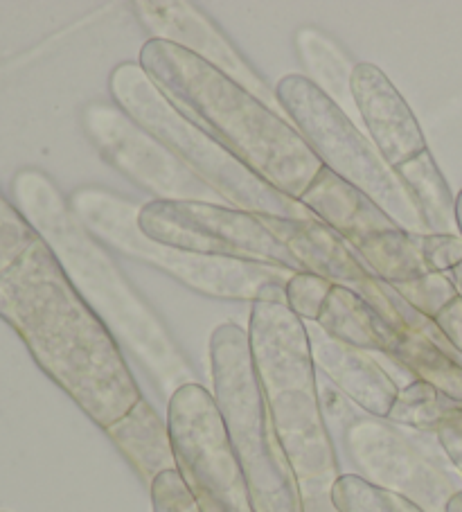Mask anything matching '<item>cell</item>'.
<instances>
[{
    "label": "cell",
    "mask_w": 462,
    "mask_h": 512,
    "mask_svg": "<svg viewBox=\"0 0 462 512\" xmlns=\"http://www.w3.org/2000/svg\"><path fill=\"white\" fill-rule=\"evenodd\" d=\"M0 316L97 427H111L142 400L118 341L7 201H0Z\"/></svg>",
    "instance_id": "cell-1"
},
{
    "label": "cell",
    "mask_w": 462,
    "mask_h": 512,
    "mask_svg": "<svg viewBox=\"0 0 462 512\" xmlns=\"http://www.w3.org/2000/svg\"><path fill=\"white\" fill-rule=\"evenodd\" d=\"M334 285L316 273L300 271L284 287V305L298 316L302 323H316L330 298Z\"/></svg>",
    "instance_id": "cell-23"
},
{
    "label": "cell",
    "mask_w": 462,
    "mask_h": 512,
    "mask_svg": "<svg viewBox=\"0 0 462 512\" xmlns=\"http://www.w3.org/2000/svg\"><path fill=\"white\" fill-rule=\"evenodd\" d=\"M131 10L142 28L151 34L149 39L167 41L188 50L190 55L221 70L233 82L244 86L248 93H253L257 100H262L266 107L287 118L278 97H275V88L266 84V79L251 66V61L197 5L183 3V0H161V3L142 0V3H133Z\"/></svg>",
    "instance_id": "cell-16"
},
{
    "label": "cell",
    "mask_w": 462,
    "mask_h": 512,
    "mask_svg": "<svg viewBox=\"0 0 462 512\" xmlns=\"http://www.w3.org/2000/svg\"><path fill=\"white\" fill-rule=\"evenodd\" d=\"M0 201H5V199H3V197H0Z\"/></svg>",
    "instance_id": "cell-28"
},
{
    "label": "cell",
    "mask_w": 462,
    "mask_h": 512,
    "mask_svg": "<svg viewBox=\"0 0 462 512\" xmlns=\"http://www.w3.org/2000/svg\"><path fill=\"white\" fill-rule=\"evenodd\" d=\"M12 190L19 213L55 253L77 294L122 352L127 350L167 397L197 382L163 321L133 289L104 244L79 224L57 185L39 170H23L14 176Z\"/></svg>",
    "instance_id": "cell-2"
},
{
    "label": "cell",
    "mask_w": 462,
    "mask_h": 512,
    "mask_svg": "<svg viewBox=\"0 0 462 512\" xmlns=\"http://www.w3.org/2000/svg\"><path fill=\"white\" fill-rule=\"evenodd\" d=\"M449 397L442 395L431 384L413 379L411 384L399 388V395L388 413V422L395 427H411L417 431H438L444 418L456 409L447 404Z\"/></svg>",
    "instance_id": "cell-21"
},
{
    "label": "cell",
    "mask_w": 462,
    "mask_h": 512,
    "mask_svg": "<svg viewBox=\"0 0 462 512\" xmlns=\"http://www.w3.org/2000/svg\"><path fill=\"white\" fill-rule=\"evenodd\" d=\"M395 291L402 296L404 303H408L415 312H420L431 321H435V316H438L451 300L458 298V291L453 287L449 276L435 271L426 273V276L417 280L395 285Z\"/></svg>",
    "instance_id": "cell-22"
},
{
    "label": "cell",
    "mask_w": 462,
    "mask_h": 512,
    "mask_svg": "<svg viewBox=\"0 0 462 512\" xmlns=\"http://www.w3.org/2000/svg\"><path fill=\"white\" fill-rule=\"evenodd\" d=\"M111 100L129 118L147 129L151 136L170 149L201 183L217 194L230 208L260 217L312 219L314 213L260 179L251 167L212 138L208 131L183 113L158 91L138 61H124L109 75Z\"/></svg>",
    "instance_id": "cell-6"
},
{
    "label": "cell",
    "mask_w": 462,
    "mask_h": 512,
    "mask_svg": "<svg viewBox=\"0 0 462 512\" xmlns=\"http://www.w3.org/2000/svg\"><path fill=\"white\" fill-rule=\"evenodd\" d=\"M275 97L325 170L366 194L404 231L413 235L429 233L413 194L390 170L372 138L363 134L339 104L298 73L280 79Z\"/></svg>",
    "instance_id": "cell-8"
},
{
    "label": "cell",
    "mask_w": 462,
    "mask_h": 512,
    "mask_svg": "<svg viewBox=\"0 0 462 512\" xmlns=\"http://www.w3.org/2000/svg\"><path fill=\"white\" fill-rule=\"evenodd\" d=\"M316 325L345 346L377 352V314L348 289L334 285Z\"/></svg>",
    "instance_id": "cell-20"
},
{
    "label": "cell",
    "mask_w": 462,
    "mask_h": 512,
    "mask_svg": "<svg viewBox=\"0 0 462 512\" xmlns=\"http://www.w3.org/2000/svg\"><path fill=\"white\" fill-rule=\"evenodd\" d=\"M138 64L183 116L278 192L300 199L323 170L291 120L188 50L147 39Z\"/></svg>",
    "instance_id": "cell-3"
},
{
    "label": "cell",
    "mask_w": 462,
    "mask_h": 512,
    "mask_svg": "<svg viewBox=\"0 0 462 512\" xmlns=\"http://www.w3.org/2000/svg\"><path fill=\"white\" fill-rule=\"evenodd\" d=\"M167 425L176 467L199 512H255L215 395L208 388L199 382L179 388L167 402Z\"/></svg>",
    "instance_id": "cell-10"
},
{
    "label": "cell",
    "mask_w": 462,
    "mask_h": 512,
    "mask_svg": "<svg viewBox=\"0 0 462 512\" xmlns=\"http://www.w3.org/2000/svg\"><path fill=\"white\" fill-rule=\"evenodd\" d=\"M316 370L327 377L336 391L366 411V416L386 420L399 395V386L372 352L345 346L332 339L316 323H305Z\"/></svg>",
    "instance_id": "cell-17"
},
{
    "label": "cell",
    "mask_w": 462,
    "mask_h": 512,
    "mask_svg": "<svg viewBox=\"0 0 462 512\" xmlns=\"http://www.w3.org/2000/svg\"><path fill=\"white\" fill-rule=\"evenodd\" d=\"M298 201L388 285L395 287L431 273L417 249L415 235L325 167Z\"/></svg>",
    "instance_id": "cell-12"
},
{
    "label": "cell",
    "mask_w": 462,
    "mask_h": 512,
    "mask_svg": "<svg viewBox=\"0 0 462 512\" xmlns=\"http://www.w3.org/2000/svg\"><path fill=\"white\" fill-rule=\"evenodd\" d=\"M248 343L273 429L298 479L305 512H341L332 492L343 474L323 413L307 325L284 303H253Z\"/></svg>",
    "instance_id": "cell-4"
},
{
    "label": "cell",
    "mask_w": 462,
    "mask_h": 512,
    "mask_svg": "<svg viewBox=\"0 0 462 512\" xmlns=\"http://www.w3.org/2000/svg\"><path fill=\"white\" fill-rule=\"evenodd\" d=\"M82 125L102 161L151 194L154 201L224 203L115 102L86 104Z\"/></svg>",
    "instance_id": "cell-14"
},
{
    "label": "cell",
    "mask_w": 462,
    "mask_h": 512,
    "mask_svg": "<svg viewBox=\"0 0 462 512\" xmlns=\"http://www.w3.org/2000/svg\"><path fill=\"white\" fill-rule=\"evenodd\" d=\"M293 43H296L300 64L305 68V77L352 118L350 109L357 111L352 95V75L357 64H352L330 34L318 28H300Z\"/></svg>",
    "instance_id": "cell-19"
},
{
    "label": "cell",
    "mask_w": 462,
    "mask_h": 512,
    "mask_svg": "<svg viewBox=\"0 0 462 512\" xmlns=\"http://www.w3.org/2000/svg\"><path fill=\"white\" fill-rule=\"evenodd\" d=\"M68 206L88 233L122 258L147 264L181 282L183 287L215 300L284 303V287L298 271L215 255L174 249L149 240L140 231V206L104 188H79Z\"/></svg>",
    "instance_id": "cell-5"
},
{
    "label": "cell",
    "mask_w": 462,
    "mask_h": 512,
    "mask_svg": "<svg viewBox=\"0 0 462 512\" xmlns=\"http://www.w3.org/2000/svg\"><path fill=\"white\" fill-rule=\"evenodd\" d=\"M257 219L287 246L296 258L302 271L316 273L332 285L343 287L357 294L366 303L377 319L393 330H415L429 337L444 341L442 332L431 319L415 312L404 303L393 285L381 280L348 244H345L332 228H327L321 219H282V217H260Z\"/></svg>",
    "instance_id": "cell-13"
},
{
    "label": "cell",
    "mask_w": 462,
    "mask_h": 512,
    "mask_svg": "<svg viewBox=\"0 0 462 512\" xmlns=\"http://www.w3.org/2000/svg\"><path fill=\"white\" fill-rule=\"evenodd\" d=\"M138 224L149 240L174 249L302 271L287 246L257 215L226 203L151 199L140 206Z\"/></svg>",
    "instance_id": "cell-11"
},
{
    "label": "cell",
    "mask_w": 462,
    "mask_h": 512,
    "mask_svg": "<svg viewBox=\"0 0 462 512\" xmlns=\"http://www.w3.org/2000/svg\"><path fill=\"white\" fill-rule=\"evenodd\" d=\"M417 249L426 267L435 273H447L462 262V235L460 233H424L415 235Z\"/></svg>",
    "instance_id": "cell-24"
},
{
    "label": "cell",
    "mask_w": 462,
    "mask_h": 512,
    "mask_svg": "<svg viewBox=\"0 0 462 512\" xmlns=\"http://www.w3.org/2000/svg\"><path fill=\"white\" fill-rule=\"evenodd\" d=\"M435 325L442 332V337L447 339L449 346L462 357V298L451 300L444 310L435 316Z\"/></svg>",
    "instance_id": "cell-26"
},
{
    "label": "cell",
    "mask_w": 462,
    "mask_h": 512,
    "mask_svg": "<svg viewBox=\"0 0 462 512\" xmlns=\"http://www.w3.org/2000/svg\"><path fill=\"white\" fill-rule=\"evenodd\" d=\"M210 373L212 395L255 512H305L298 479L273 429L246 330L235 323L215 328L210 337Z\"/></svg>",
    "instance_id": "cell-7"
},
{
    "label": "cell",
    "mask_w": 462,
    "mask_h": 512,
    "mask_svg": "<svg viewBox=\"0 0 462 512\" xmlns=\"http://www.w3.org/2000/svg\"><path fill=\"white\" fill-rule=\"evenodd\" d=\"M449 280L453 282V287H456V291H458V298H462V262L458 264V267H453L449 273Z\"/></svg>",
    "instance_id": "cell-27"
},
{
    "label": "cell",
    "mask_w": 462,
    "mask_h": 512,
    "mask_svg": "<svg viewBox=\"0 0 462 512\" xmlns=\"http://www.w3.org/2000/svg\"><path fill=\"white\" fill-rule=\"evenodd\" d=\"M343 447L359 479L424 512H447L456 497L447 476L388 420L354 418L343 429Z\"/></svg>",
    "instance_id": "cell-15"
},
{
    "label": "cell",
    "mask_w": 462,
    "mask_h": 512,
    "mask_svg": "<svg viewBox=\"0 0 462 512\" xmlns=\"http://www.w3.org/2000/svg\"><path fill=\"white\" fill-rule=\"evenodd\" d=\"M104 431L131 463L133 470L138 472L140 479L147 483V488L163 472L179 470L170 425L158 416V411L145 397Z\"/></svg>",
    "instance_id": "cell-18"
},
{
    "label": "cell",
    "mask_w": 462,
    "mask_h": 512,
    "mask_svg": "<svg viewBox=\"0 0 462 512\" xmlns=\"http://www.w3.org/2000/svg\"><path fill=\"white\" fill-rule=\"evenodd\" d=\"M149 494L154 512H199L197 501L179 470L156 476V481L149 485Z\"/></svg>",
    "instance_id": "cell-25"
},
{
    "label": "cell",
    "mask_w": 462,
    "mask_h": 512,
    "mask_svg": "<svg viewBox=\"0 0 462 512\" xmlns=\"http://www.w3.org/2000/svg\"><path fill=\"white\" fill-rule=\"evenodd\" d=\"M352 95L359 120L377 145L390 170L413 194L429 226V233H460L456 197L444 181L438 163L426 145L424 131L404 95L375 64H357Z\"/></svg>",
    "instance_id": "cell-9"
}]
</instances>
